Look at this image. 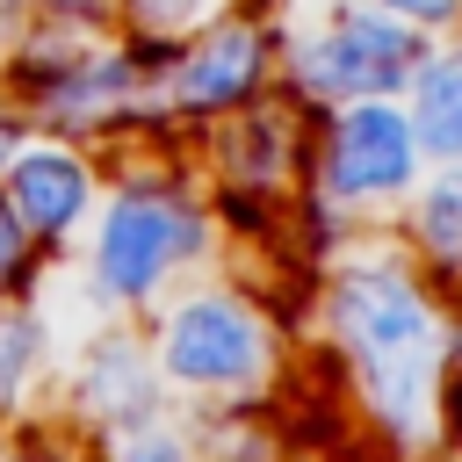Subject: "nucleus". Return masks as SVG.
<instances>
[{
  "label": "nucleus",
  "instance_id": "4",
  "mask_svg": "<svg viewBox=\"0 0 462 462\" xmlns=\"http://www.w3.org/2000/svg\"><path fill=\"white\" fill-rule=\"evenodd\" d=\"M202 253H209V224L195 202H180L166 180H123L94 224L87 274L101 303H152L159 282Z\"/></svg>",
  "mask_w": 462,
  "mask_h": 462
},
{
  "label": "nucleus",
  "instance_id": "11",
  "mask_svg": "<svg viewBox=\"0 0 462 462\" xmlns=\"http://www.w3.org/2000/svg\"><path fill=\"white\" fill-rule=\"evenodd\" d=\"M411 238L433 267H462V166H440L426 188H411Z\"/></svg>",
  "mask_w": 462,
  "mask_h": 462
},
{
  "label": "nucleus",
  "instance_id": "13",
  "mask_svg": "<svg viewBox=\"0 0 462 462\" xmlns=\"http://www.w3.org/2000/svg\"><path fill=\"white\" fill-rule=\"evenodd\" d=\"M36 361H43V325H36V310L0 303V419L14 411L22 383L36 375Z\"/></svg>",
  "mask_w": 462,
  "mask_h": 462
},
{
  "label": "nucleus",
  "instance_id": "16",
  "mask_svg": "<svg viewBox=\"0 0 462 462\" xmlns=\"http://www.w3.org/2000/svg\"><path fill=\"white\" fill-rule=\"evenodd\" d=\"M123 462H195L173 433H152V426H137L130 440H123Z\"/></svg>",
  "mask_w": 462,
  "mask_h": 462
},
{
  "label": "nucleus",
  "instance_id": "19",
  "mask_svg": "<svg viewBox=\"0 0 462 462\" xmlns=\"http://www.w3.org/2000/svg\"><path fill=\"white\" fill-rule=\"evenodd\" d=\"M455 43H462V36H455Z\"/></svg>",
  "mask_w": 462,
  "mask_h": 462
},
{
  "label": "nucleus",
  "instance_id": "5",
  "mask_svg": "<svg viewBox=\"0 0 462 462\" xmlns=\"http://www.w3.org/2000/svg\"><path fill=\"white\" fill-rule=\"evenodd\" d=\"M310 166H318V195L368 209V202H404L419 188V137L397 94H361V101H332L318 108L310 130Z\"/></svg>",
  "mask_w": 462,
  "mask_h": 462
},
{
  "label": "nucleus",
  "instance_id": "8",
  "mask_svg": "<svg viewBox=\"0 0 462 462\" xmlns=\"http://www.w3.org/2000/svg\"><path fill=\"white\" fill-rule=\"evenodd\" d=\"M303 159V101H245L217 123V166L231 188H282Z\"/></svg>",
  "mask_w": 462,
  "mask_h": 462
},
{
  "label": "nucleus",
  "instance_id": "14",
  "mask_svg": "<svg viewBox=\"0 0 462 462\" xmlns=\"http://www.w3.org/2000/svg\"><path fill=\"white\" fill-rule=\"evenodd\" d=\"M397 22H411L426 43H448V36H462V0H383Z\"/></svg>",
  "mask_w": 462,
  "mask_h": 462
},
{
  "label": "nucleus",
  "instance_id": "18",
  "mask_svg": "<svg viewBox=\"0 0 462 462\" xmlns=\"http://www.w3.org/2000/svg\"><path fill=\"white\" fill-rule=\"evenodd\" d=\"M14 36H22V0H0V65H7Z\"/></svg>",
  "mask_w": 462,
  "mask_h": 462
},
{
  "label": "nucleus",
  "instance_id": "7",
  "mask_svg": "<svg viewBox=\"0 0 462 462\" xmlns=\"http://www.w3.org/2000/svg\"><path fill=\"white\" fill-rule=\"evenodd\" d=\"M0 202L29 231V245H65L94 202V159L72 152L65 137H22L14 159L0 166Z\"/></svg>",
  "mask_w": 462,
  "mask_h": 462
},
{
  "label": "nucleus",
  "instance_id": "2",
  "mask_svg": "<svg viewBox=\"0 0 462 462\" xmlns=\"http://www.w3.org/2000/svg\"><path fill=\"white\" fill-rule=\"evenodd\" d=\"M426 58V36L397 22L383 0H325L318 22L282 36V87L303 108L361 101V94H404L411 65Z\"/></svg>",
  "mask_w": 462,
  "mask_h": 462
},
{
  "label": "nucleus",
  "instance_id": "17",
  "mask_svg": "<svg viewBox=\"0 0 462 462\" xmlns=\"http://www.w3.org/2000/svg\"><path fill=\"white\" fill-rule=\"evenodd\" d=\"M22 137H29V116H22V101L0 87V166L14 159V144H22Z\"/></svg>",
  "mask_w": 462,
  "mask_h": 462
},
{
  "label": "nucleus",
  "instance_id": "9",
  "mask_svg": "<svg viewBox=\"0 0 462 462\" xmlns=\"http://www.w3.org/2000/svg\"><path fill=\"white\" fill-rule=\"evenodd\" d=\"M404 116H411V137L433 166H462V43H426V58L411 65L404 79Z\"/></svg>",
  "mask_w": 462,
  "mask_h": 462
},
{
  "label": "nucleus",
  "instance_id": "15",
  "mask_svg": "<svg viewBox=\"0 0 462 462\" xmlns=\"http://www.w3.org/2000/svg\"><path fill=\"white\" fill-rule=\"evenodd\" d=\"M29 267H36V245H29V231L14 224V209L0 202V296H14Z\"/></svg>",
  "mask_w": 462,
  "mask_h": 462
},
{
  "label": "nucleus",
  "instance_id": "3",
  "mask_svg": "<svg viewBox=\"0 0 462 462\" xmlns=\"http://www.w3.org/2000/svg\"><path fill=\"white\" fill-rule=\"evenodd\" d=\"M282 7H253V0H224L209 22H195L166 65H159V116H188V123H217L260 94H274L282 79Z\"/></svg>",
  "mask_w": 462,
  "mask_h": 462
},
{
  "label": "nucleus",
  "instance_id": "12",
  "mask_svg": "<svg viewBox=\"0 0 462 462\" xmlns=\"http://www.w3.org/2000/svg\"><path fill=\"white\" fill-rule=\"evenodd\" d=\"M224 0H116V29L130 43H180L195 22H209Z\"/></svg>",
  "mask_w": 462,
  "mask_h": 462
},
{
  "label": "nucleus",
  "instance_id": "10",
  "mask_svg": "<svg viewBox=\"0 0 462 462\" xmlns=\"http://www.w3.org/2000/svg\"><path fill=\"white\" fill-rule=\"evenodd\" d=\"M79 404L94 419H116V426H144L152 419V361L130 346V339H101L79 368Z\"/></svg>",
  "mask_w": 462,
  "mask_h": 462
},
{
  "label": "nucleus",
  "instance_id": "6",
  "mask_svg": "<svg viewBox=\"0 0 462 462\" xmlns=\"http://www.w3.org/2000/svg\"><path fill=\"white\" fill-rule=\"evenodd\" d=\"M274 361V339L253 303L231 289H195L159 325V368L180 390H253Z\"/></svg>",
  "mask_w": 462,
  "mask_h": 462
},
{
  "label": "nucleus",
  "instance_id": "1",
  "mask_svg": "<svg viewBox=\"0 0 462 462\" xmlns=\"http://www.w3.org/2000/svg\"><path fill=\"white\" fill-rule=\"evenodd\" d=\"M325 318H332V339L346 346V361L361 375L375 426L397 448H419L433 433V390H440V310L419 296V282L397 260L361 253L332 282Z\"/></svg>",
  "mask_w": 462,
  "mask_h": 462
}]
</instances>
